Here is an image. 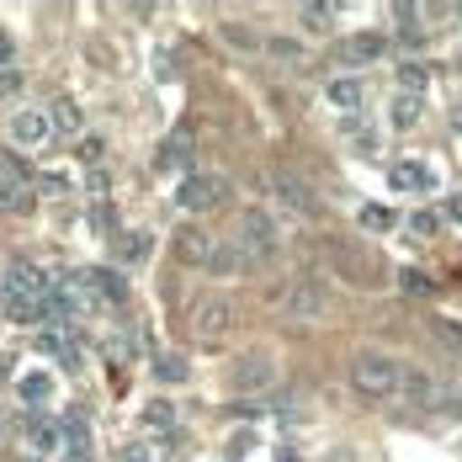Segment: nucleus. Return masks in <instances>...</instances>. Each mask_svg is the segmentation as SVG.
Returning <instances> with one entry per match:
<instances>
[{
  "instance_id": "obj_8",
  "label": "nucleus",
  "mask_w": 462,
  "mask_h": 462,
  "mask_svg": "<svg viewBox=\"0 0 462 462\" xmlns=\"http://www.w3.org/2000/svg\"><path fill=\"white\" fill-rule=\"evenodd\" d=\"M48 134H53V112H16L11 117V143H22V149L48 143Z\"/></svg>"
},
{
  "instance_id": "obj_14",
  "label": "nucleus",
  "mask_w": 462,
  "mask_h": 462,
  "mask_svg": "<svg viewBox=\"0 0 462 462\" xmlns=\"http://www.w3.org/2000/svg\"><path fill=\"white\" fill-rule=\"evenodd\" d=\"M154 165H160V171H186V165H191V134H171V139L160 143Z\"/></svg>"
},
{
  "instance_id": "obj_6",
  "label": "nucleus",
  "mask_w": 462,
  "mask_h": 462,
  "mask_svg": "<svg viewBox=\"0 0 462 462\" xmlns=\"http://www.w3.org/2000/svg\"><path fill=\"white\" fill-rule=\"evenodd\" d=\"M229 383L239 393H261V388H272L277 383V362L266 356V351H250V356H239L229 372Z\"/></svg>"
},
{
  "instance_id": "obj_28",
  "label": "nucleus",
  "mask_w": 462,
  "mask_h": 462,
  "mask_svg": "<svg viewBox=\"0 0 462 462\" xmlns=\"http://www.w3.org/2000/svg\"><path fill=\"white\" fill-rule=\"evenodd\" d=\"M266 48H272L277 59H292V64L303 59V43H298V38H266Z\"/></svg>"
},
{
  "instance_id": "obj_32",
  "label": "nucleus",
  "mask_w": 462,
  "mask_h": 462,
  "mask_svg": "<svg viewBox=\"0 0 462 462\" xmlns=\"http://www.w3.org/2000/svg\"><path fill=\"white\" fill-rule=\"evenodd\" d=\"M11 91H22V75L16 69H0V96H11Z\"/></svg>"
},
{
  "instance_id": "obj_7",
  "label": "nucleus",
  "mask_w": 462,
  "mask_h": 462,
  "mask_svg": "<svg viewBox=\"0 0 462 462\" xmlns=\"http://www.w3.org/2000/svg\"><path fill=\"white\" fill-rule=\"evenodd\" d=\"M229 329H234V303H229V298H213V303H202V309L191 314V335H197L202 346L224 340Z\"/></svg>"
},
{
  "instance_id": "obj_3",
  "label": "nucleus",
  "mask_w": 462,
  "mask_h": 462,
  "mask_svg": "<svg viewBox=\"0 0 462 462\" xmlns=\"http://www.w3.org/2000/svg\"><path fill=\"white\" fill-rule=\"evenodd\" d=\"M239 250L250 255V261H272L282 250V234H277V224L261 213V208H250L245 218H239Z\"/></svg>"
},
{
  "instance_id": "obj_20",
  "label": "nucleus",
  "mask_w": 462,
  "mask_h": 462,
  "mask_svg": "<svg viewBox=\"0 0 462 462\" xmlns=\"http://www.w3.org/2000/svg\"><path fill=\"white\" fill-rule=\"evenodd\" d=\"M0 208H5V213H27V208H32V191L16 186V181H0Z\"/></svg>"
},
{
  "instance_id": "obj_31",
  "label": "nucleus",
  "mask_w": 462,
  "mask_h": 462,
  "mask_svg": "<svg viewBox=\"0 0 462 462\" xmlns=\"http://www.w3.org/2000/svg\"><path fill=\"white\" fill-rule=\"evenodd\" d=\"M436 224H441L436 213H415V218H410V229L415 234H436Z\"/></svg>"
},
{
  "instance_id": "obj_5",
  "label": "nucleus",
  "mask_w": 462,
  "mask_h": 462,
  "mask_svg": "<svg viewBox=\"0 0 462 462\" xmlns=\"http://www.w3.org/2000/svg\"><path fill=\"white\" fill-rule=\"evenodd\" d=\"M224 197H229V181H218V176H186L176 191L186 213H213V208H224Z\"/></svg>"
},
{
  "instance_id": "obj_15",
  "label": "nucleus",
  "mask_w": 462,
  "mask_h": 462,
  "mask_svg": "<svg viewBox=\"0 0 462 462\" xmlns=\"http://www.w3.org/2000/svg\"><path fill=\"white\" fill-rule=\"evenodd\" d=\"M245 266H250V255H245L239 245H218V250H213V261H208V272H213V277H239Z\"/></svg>"
},
{
  "instance_id": "obj_11",
  "label": "nucleus",
  "mask_w": 462,
  "mask_h": 462,
  "mask_svg": "<svg viewBox=\"0 0 462 462\" xmlns=\"http://www.w3.org/2000/svg\"><path fill=\"white\" fill-rule=\"evenodd\" d=\"M176 250H181L186 266H208L213 250H218V239H208V234H197V229H181L176 234Z\"/></svg>"
},
{
  "instance_id": "obj_12",
  "label": "nucleus",
  "mask_w": 462,
  "mask_h": 462,
  "mask_svg": "<svg viewBox=\"0 0 462 462\" xmlns=\"http://www.w3.org/2000/svg\"><path fill=\"white\" fill-rule=\"evenodd\" d=\"M86 282L96 287V298H101V303H123V298H128V282H123V272H112V266H91Z\"/></svg>"
},
{
  "instance_id": "obj_33",
  "label": "nucleus",
  "mask_w": 462,
  "mask_h": 462,
  "mask_svg": "<svg viewBox=\"0 0 462 462\" xmlns=\"http://www.w3.org/2000/svg\"><path fill=\"white\" fill-rule=\"evenodd\" d=\"M447 218H452V224H457V229H462V191H457V197H452V202H447Z\"/></svg>"
},
{
  "instance_id": "obj_13",
  "label": "nucleus",
  "mask_w": 462,
  "mask_h": 462,
  "mask_svg": "<svg viewBox=\"0 0 462 462\" xmlns=\"http://www.w3.org/2000/svg\"><path fill=\"white\" fill-rule=\"evenodd\" d=\"M27 441H32L38 452H53V447H64V425H53V420L38 410V415H27Z\"/></svg>"
},
{
  "instance_id": "obj_21",
  "label": "nucleus",
  "mask_w": 462,
  "mask_h": 462,
  "mask_svg": "<svg viewBox=\"0 0 462 462\" xmlns=\"http://www.w3.org/2000/svg\"><path fill=\"white\" fill-rule=\"evenodd\" d=\"M399 287H404L410 298H430V292H436V282L425 277V272H415V266H404V272H399Z\"/></svg>"
},
{
  "instance_id": "obj_17",
  "label": "nucleus",
  "mask_w": 462,
  "mask_h": 462,
  "mask_svg": "<svg viewBox=\"0 0 462 462\" xmlns=\"http://www.w3.org/2000/svg\"><path fill=\"white\" fill-rule=\"evenodd\" d=\"M154 377H160V383H186V356H176V351H154Z\"/></svg>"
},
{
  "instance_id": "obj_23",
  "label": "nucleus",
  "mask_w": 462,
  "mask_h": 462,
  "mask_svg": "<svg viewBox=\"0 0 462 462\" xmlns=\"http://www.w3.org/2000/svg\"><path fill=\"white\" fill-rule=\"evenodd\" d=\"M53 128H69V134H80V106H75V101H59V106H53Z\"/></svg>"
},
{
  "instance_id": "obj_27",
  "label": "nucleus",
  "mask_w": 462,
  "mask_h": 462,
  "mask_svg": "<svg viewBox=\"0 0 462 462\" xmlns=\"http://www.w3.org/2000/svg\"><path fill=\"white\" fill-rule=\"evenodd\" d=\"M143 420H149V425H154V430H171V425H176V410H171V404H160V399H154V404H149V410H143Z\"/></svg>"
},
{
  "instance_id": "obj_29",
  "label": "nucleus",
  "mask_w": 462,
  "mask_h": 462,
  "mask_svg": "<svg viewBox=\"0 0 462 462\" xmlns=\"http://www.w3.org/2000/svg\"><path fill=\"white\" fill-rule=\"evenodd\" d=\"M149 255V234H128L123 239V261H143Z\"/></svg>"
},
{
  "instance_id": "obj_18",
  "label": "nucleus",
  "mask_w": 462,
  "mask_h": 462,
  "mask_svg": "<svg viewBox=\"0 0 462 462\" xmlns=\"http://www.w3.org/2000/svg\"><path fill=\"white\" fill-rule=\"evenodd\" d=\"M218 32H224V43H229V48H245V53H255V48H261L255 27H245V22H224Z\"/></svg>"
},
{
  "instance_id": "obj_4",
  "label": "nucleus",
  "mask_w": 462,
  "mask_h": 462,
  "mask_svg": "<svg viewBox=\"0 0 462 462\" xmlns=\"http://www.w3.org/2000/svg\"><path fill=\"white\" fill-rule=\"evenodd\" d=\"M272 191H277V197L292 208V213H298V218H319V197H314V186L303 181L298 171H287V165H282V171H272Z\"/></svg>"
},
{
  "instance_id": "obj_24",
  "label": "nucleus",
  "mask_w": 462,
  "mask_h": 462,
  "mask_svg": "<svg viewBox=\"0 0 462 462\" xmlns=\"http://www.w3.org/2000/svg\"><path fill=\"white\" fill-rule=\"evenodd\" d=\"M298 22L319 32V27H329V22H335V11H329V5H303V11H298Z\"/></svg>"
},
{
  "instance_id": "obj_34",
  "label": "nucleus",
  "mask_w": 462,
  "mask_h": 462,
  "mask_svg": "<svg viewBox=\"0 0 462 462\" xmlns=\"http://www.w3.org/2000/svg\"><path fill=\"white\" fill-rule=\"evenodd\" d=\"M329 462H362V457H351V452H340V457H329Z\"/></svg>"
},
{
  "instance_id": "obj_2",
  "label": "nucleus",
  "mask_w": 462,
  "mask_h": 462,
  "mask_svg": "<svg viewBox=\"0 0 462 462\" xmlns=\"http://www.w3.org/2000/svg\"><path fill=\"white\" fill-rule=\"evenodd\" d=\"M277 303L287 309V319H298V324L324 319V314H329V282L298 277V282H287V292H277Z\"/></svg>"
},
{
  "instance_id": "obj_19",
  "label": "nucleus",
  "mask_w": 462,
  "mask_h": 462,
  "mask_svg": "<svg viewBox=\"0 0 462 462\" xmlns=\"http://www.w3.org/2000/svg\"><path fill=\"white\" fill-rule=\"evenodd\" d=\"M329 101L346 106V112H356L362 106V80H329Z\"/></svg>"
},
{
  "instance_id": "obj_10",
  "label": "nucleus",
  "mask_w": 462,
  "mask_h": 462,
  "mask_svg": "<svg viewBox=\"0 0 462 462\" xmlns=\"http://www.w3.org/2000/svg\"><path fill=\"white\" fill-rule=\"evenodd\" d=\"M388 181L399 186V191H430L436 176H430V165H420V160H399V165L388 171Z\"/></svg>"
},
{
  "instance_id": "obj_16",
  "label": "nucleus",
  "mask_w": 462,
  "mask_h": 462,
  "mask_svg": "<svg viewBox=\"0 0 462 462\" xmlns=\"http://www.w3.org/2000/svg\"><path fill=\"white\" fill-rule=\"evenodd\" d=\"M48 393H53V377H48V372H27V377H22V399H27L32 410H43Z\"/></svg>"
},
{
  "instance_id": "obj_30",
  "label": "nucleus",
  "mask_w": 462,
  "mask_h": 462,
  "mask_svg": "<svg viewBox=\"0 0 462 462\" xmlns=\"http://www.w3.org/2000/svg\"><path fill=\"white\" fill-rule=\"evenodd\" d=\"M399 43L420 48V43H425V27H420V22H399Z\"/></svg>"
},
{
  "instance_id": "obj_9",
  "label": "nucleus",
  "mask_w": 462,
  "mask_h": 462,
  "mask_svg": "<svg viewBox=\"0 0 462 462\" xmlns=\"http://www.w3.org/2000/svg\"><path fill=\"white\" fill-rule=\"evenodd\" d=\"M383 53H388L383 32H356V38L340 43V59H351V64H367V59H383Z\"/></svg>"
},
{
  "instance_id": "obj_26",
  "label": "nucleus",
  "mask_w": 462,
  "mask_h": 462,
  "mask_svg": "<svg viewBox=\"0 0 462 462\" xmlns=\"http://www.w3.org/2000/svg\"><path fill=\"white\" fill-rule=\"evenodd\" d=\"M356 218H362V229H393V213H388V208H362V213H356Z\"/></svg>"
},
{
  "instance_id": "obj_25",
  "label": "nucleus",
  "mask_w": 462,
  "mask_h": 462,
  "mask_svg": "<svg viewBox=\"0 0 462 462\" xmlns=\"http://www.w3.org/2000/svg\"><path fill=\"white\" fill-rule=\"evenodd\" d=\"M425 80H430L425 64H404V69H399V86H404V91H425Z\"/></svg>"
},
{
  "instance_id": "obj_1",
  "label": "nucleus",
  "mask_w": 462,
  "mask_h": 462,
  "mask_svg": "<svg viewBox=\"0 0 462 462\" xmlns=\"http://www.w3.org/2000/svg\"><path fill=\"white\" fill-rule=\"evenodd\" d=\"M351 388L372 404H393L404 388V362H393L388 351H356L351 356Z\"/></svg>"
},
{
  "instance_id": "obj_22",
  "label": "nucleus",
  "mask_w": 462,
  "mask_h": 462,
  "mask_svg": "<svg viewBox=\"0 0 462 462\" xmlns=\"http://www.w3.org/2000/svg\"><path fill=\"white\" fill-rule=\"evenodd\" d=\"M420 123V96H399V101H393V128H415Z\"/></svg>"
}]
</instances>
